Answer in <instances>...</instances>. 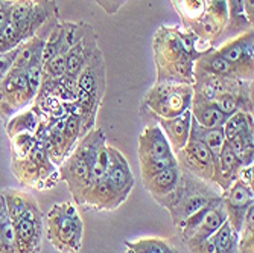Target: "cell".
<instances>
[{
    "label": "cell",
    "mask_w": 254,
    "mask_h": 253,
    "mask_svg": "<svg viewBox=\"0 0 254 253\" xmlns=\"http://www.w3.org/2000/svg\"><path fill=\"white\" fill-rule=\"evenodd\" d=\"M178 162H177V157L175 154L174 156H169V157H165V159H155V160H143L140 162V171H142V178H148L160 171L163 169H168V168H172V167H177Z\"/></svg>",
    "instance_id": "obj_27"
},
{
    "label": "cell",
    "mask_w": 254,
    "mask_h": 253,
    "mask_svg": "<svg viewBox=\"0 0 254 253\" xmlns=\"http://www.w3.org/2000/svg\"><path fill=\"white\" fill-rule=\"evenodd\" d=\"M41 127L40 114L37 110H28L25 113H18L6 122V133L9 137H14L18 133H32L37 134Z\"/></svg>",
    "instance_id": "obj_21"
},
{
    "label": "cell",
    "mask_w": 254,
    "mask_h": 253,
    "mask_svg": "<svg viewBox=\"0 0 254 253\" xmlns=\"http://www.w3.org/2000/svg\"><path fill=\"white\" fill-rule=\"evenodd\" d=\"M21 43H25V41L20 38L18 32L8 23V26L0 32V55H5L17 49Z\"/></svg>",
    "instance_id": "obj_28"
},
{
    "label": "cell",
    "mask_w": 254,
    "mask_h": 253,
    "mask_svg": "<svg viewBox=\"0 0 254 253\" xmlns=\"http://www.w3.org/2000/svg\"><path fill=\"white\" fill-rule=\"evenodd\" d=\"M98 49L96 43V34L93 28L88 26L87 23L82 25V32L78 38V41L72 46L70 51L67 52V61H65V75L63 78L76 80L79 72L82 71L84 64L90 58V55Z\"/></svg>",
    "instance_id": "obj_11"
},
{
    "label": "cell",
    "mask_w": 254,
    "mask_h": 253,
    "mask_svg": "<svg viewBox=\"0 0 254 253\" xmlns=\"http://www.w3.org/2000/svg\"><path fill=\"white\" fill-rule=\"evenodd\" d=\"M218 54L230 64L235 77L242 81H253V61L248 60L242 48V34L224 43L216 49Z\"/></svg>",
    "instance_id": "obj_14"
},
{
    "label": "cell",
    "mask_w": 254,
    "mask_h": 253,
    "mask_svg": "<svg viewBox=\"0 0 254 253\" xmlns=\"http://www.w3.org/2000/svg\"><path fill=\"white\" fill-rule=\"evenodd\" d=\"M107 147L102 130L95 128L78 144L75 150L68 154L58 168V180H64L72 192L76 204L84 206L85 194L88 189L90 172L102 148Z\"/></svg>",
    "instance_id": "obj_2"
},
{
    "label": "cell",
    "mask_w": 254,
    "mask_h": 253,
    "mask_svg": "<svg viewBox=\"0 0 254 253\" xmlns=\"http://www.w3.org/2000/svg\"><path fill=\"white\" fill-rule=\"evenodd\" d=\"M180 177H181V168L177 165V167L160 171L148 178H143V186L154 197V200L160 204L177 189L180 183Z\"/></svg>",
    "instance_id": "obj_16"
},
{
    "label": "cell",
    "mask_w": 254,
    "mask_h": 253,
    "mask_svg": "<svg viewBox=\"0 0 254 253\" xmlns=\"http://www.w3.org/2000/svg\"><path fill=\"white\" fill-rule=\"evenodd\" d=\"M244 11L247 20L253 25V17H254V0H244Z\"/></svg>",
    "instance_id": "obj_34"
},
{
    "label": "cell",
    "mask_w": 254,
    "mask_h": 253,
    "mask_svg": "<svg viewBox=\"0 0 254 253\" xmlns=\"http://www.w3.org/2000/svg\"><path fill=\"white\" fill-rule=\"evenodd\" d=\"M175 157L178 167L183 171L216 186L215 180L218 171V159L202 142L189 139L186 145L175 153Z\"/></svg>",
    "instance_id": "obj_6"
},
{
    "label": "cell",
    "mask_w": 254,
    "mask_h": 253,
    "mask_svg": "<svg viewBox=\"0 0 254 253\" xmlns=\"http://www.w3.org/2000/svg\"><path fill=\"white\" fill-rule=\"evenodd\" d=\"M18 48H20V46H18ZM18 48L8 52V54H5V55H0V81H2L8 75V72L12 69L14 61H15L17 54H18Z\"/></svg>",
    "instance_id": "obj_31"
},
{
    "label": "cell",
    "mask_w": 254,
    "mask_h": 253,
    "mask_svg": "<svg viewBox=\"0 0 254 253\" xmlns=\"http://www.w3.org/2000/svg\"><path fill=\"white\" fill-rule=\"evenodd\" d=\"M238 238H239V234L236 231H233L232 224L225 221L213 234V241H215L218 253H236L238 252Z\"/></svg>",
    "instance_id": "obj_24"
},
{
    "label": "cell",
    "mask_w": 254,
    "mask_h": 253,
    "mask_svg": "<svg viewBox=\"0 0 254 253\" xmlns=\"http://www.w3.org/2000/svg\"><path fill=\"white\" fill-rule=\"evenodd\" d=\"M34 2H35V0H34Z\"/></svg>",
    "instance_id": "obj_36"
},
{
    "label": "cell",
    "mask_w": 254,
    "mask_h": 253,
    "mask_svg": "<svg viewBox=\"0 0 254 253\" xmlns=\"http://www.w3.org/2000/svg\"><path fill=\"white\" fill-rule=\"evenodd\" d=\"M221 197L225 206L227 221L232 224L233 231L239 234L245 212L248 206L253 204V188L238 178L228 189L221 192Z\"/></svg>",
    "instance_id": "obj_10"
},
{
    "label": "cell",
    "mask_w": 254,
    "mask_h": 253,
    "mask_svg": "<svg viewBox=\"0 0 254 253\" xmlns=\"http://www.w3.org/2000/svg\"><path fill=\"white\" fill-rule=\"evenodd\" d=\"M105 61L99 48L90 55L82 71L76 78V88L81 93L93 96L98 101H102L105 93L107 80H105Z\"/></svg>",
    "instance_id": "obj_9"
},
{
    "label": "cell",
    "mask_w": 254,
    "mask_h": 253,
    "mask_svg": "<svg viewBox=\"0 0 254 253\" xmlns=\"http://www.w3.org/2000/svg\"><path fill=\"white\" fill-rule=\"evenodd\" d=\"M190 122H192V113L190 108L186 110L183 114L172 119H157L155 124L165 133L166 139L174 151H180L189 141V133H190Z\"/></svg>",
    "instance_id": "obj_15"
},
{
    "label": "cell",
    "mask_w": 254,
    "mask_h": 253,
    "mask_svg": "<svg viewBox=\"0 0 254 253\" xmlns=\"http://www.w3.org/2000/svg\"><path fill=\"white\" fill-rule=\"evenodd\" d=\"M253 234H254V203L248 206V209L245 212L244 223L239 231L236 253H253V244H254Z\"/></svg>",
    "instance_id": "obj_25"
},
{
    "label": "cell",
    "mask_w": 254,
    "mask_h": 253,
    "mask_svg": "<svg viewBox=\"0 0 254 253\" xmlns=\"http://www.w3.org/2000/svg\"><path fill=\"white\" fill-rule=\"evenodd\" d=\"M34 99L35 96L29 90L25 71L12 67L0 81V118L8 122L18 110Z\"/></svg>",
    "instance_id": "obj_7"
},
{
    "label": "cell",
    "mask_w": 254,
    "mask_h": 253,
    "mask_svg": "<svg viewBox=\"0 0 254 253\" xmlns=\"http://www.w3.org/2000/svg\"><path fill=\"white\" fill-rule=\"evenodd\" d=\"M127 0H96V3L108 14H116Z\"/></svg>",
    "instance_id": "obj_32"
},
{
    "label": "cell",
    "mask_w": 254,
    "mask_h": 253,
    "mask_svg": "<svg viewBox=\"0 0 254 253\" xmlns=\"http://www.w3.org/2000/svg\"><path fill=\"white\" fill-rule=\"evenodd\" d=\"M219 195L221 191L218 188H212L207 185V181L181 169L177 189L160 204L171 212L174 226L178 231L180 226L190 215L202 209L205 204H209Z\"/></svg>",
    "instance_id": "obj_3"
},
{
    "label": "cell",
    "mask_w": 254,
    "mask_h": 253,
    "mask_svg": "<svg viewBox=\"0 0 254 253\" xmlns=\"http://www.w3.org/2000/svg\"><path fill=\"white\" fill-rule=\"evenodd\" d=\"M225 221H227V212H225V206L221 197V200L207 212V215L204 217L201 224L196 227V231L192 234V237L184 243H198V241H202L205 238L212 237Z\"/></svg>",
    "instance_id": "obj_18"
},
{
    "label": "cell",
    "mask_w": 254,
    "mask_h": 253,
    "mask_svg": "<svg viewBox=\"0 0 254 253\" xmlns=\"http://www.w3.org/2000/svg\"><path fill=\"white\" fill-rule=\"evenodd\" d=\"M127 253H180L169 241L161 238H143L134 243H125Z\"/></svg>",
    "instance_id": "obj_22"
},
{
    "label": "cell",
    "mask_w": 254,
    "mask_h": 253,
    "mask_svg": "<svg viewBox=\"0 0 254 253\" xmlns=\"http://www.w3.org/2000/svg\"><path fill=\"white\" fill-rule=\"evenodd\" d=\"M193 85L181 83H157L143 99L140 114L149 113L155 124L157 119H172L190 108Z\"/></svg>",
    "instance_id": "obj_5"
},
{
    "label": "cell",
    "mask_w": 254,
    "mask_h": 253,
    "mask_svg": "<svg viewBox=\"0 0 254 253\" xmlns=\"http://www.w3.org/2000/svg\"><path fill=\"white\" fill-rule=\"evenodd\" d=\"M157 83L195 84V61L201 55L199 38L183 26H160L154 35Z\"/></svg>",
    "instance_id": "obj_1"
},
{
    "label": "cell",
    "mask_w": 254,
    "mask_h": 253,
    "mask_svg": "<svg viewBox=\"0 0 254 253\" xmlns=\"http://www.w3.org/2000/svg\"><path fill=\"white\" fill-rule=\"evenodd\" d=\"M174 156V151L166 139L165 133L157 124L145 127L143 133L138 137V160H155Z\"/></svg>",
    "instance_id": "obj_13"
},
{
    "label": "cell",
    "mask_w": 254,
    "mask_h": 253,
    "mask_svg": "<svg viewBox=\"0 0 254 253\" xmlns=\"http://www.w3.org/2000/svg\"><path fill=\"white\" fill-rule=\"evenodd\" d=\"M9 2H12V3H14V2H15V0H9Z\"/></svg>",
    "instance_id": "obj_35"
},
{
    "label": "cell",
    "mask_w": 254,
    "mask_h": 253,
    "mask_svg": "<svg viewBox=\"0 0 254 253\" xmlns=\"http://www.w3.org/2000/svg\"><path fill=\"white\" fill-rule=\"evenodd\" d=\"M0 253H15V234L12 221L0 226Z\"/></svg>",
    "instance_id": "obj_29"
},
{
    "label": "cell",
    "mask_w": 254,
    "mask_h": 253,
    "mask_svg": "<svg viewBox=\"0 0 254 253\" xmlns=\"http://www.w3.org/2000/svg\"><path fill=\"white\" fill-rule=\"evenodd\" d=\"M190 113L192 118L202 128H218L222 127L227 121V116L216 107L215 102L204 99L202 96L195 93V91L190 102Z\"/></svg>",
    "instance_id": "obj_17"
},
{
    "label": "cell",
    "mask_w": 254,
    "mask_h": 253,
    "mask_svg": "<svg viewBox=\"0 0 254 253\" xmlns=\"http://www.w3.org/2000/svg\"><path fill=\"white\" fill-rule=\"evenodd\" d=\"M189 139H195L202 142L207 148L212 151V154L218 159L219 153L225 144V137H224V130L222 127L218 128H202L193 118L190 122V133H189Z\"/></svg>",
    "instance_id": "obj_19"
},
{
    "label": "cell",
    "mask_w": 254,
    "mask_h": 253,
    "mask_svg": "<svg viewBox=\"0 0 254 253\" xmlns=\"http://www.w3.org/2000/svg\"><path fill=\"white\" fill-rule=\"evenodd\" d=\"M46 237L61 253H78L82 247L84 224L70 201L52 206L46 214Z\"/></svg>",
    "instance_id": "obj_4"
},
{
    "label": "cell",
    "mask_w": 254,
    "mask_h": 253,
    "mask_svg": "<svg viewBox=\"0 0 254 253\" xmlns=\"http://www.w3.org/2000/svg\"><path fill=\"white\" fill-rule=\"evenodd\" d=\"M186 246L189 247L192 253H218L215 241H213V235L198 243H186Z\"/></svg>",
    "instance_id": "obj_30"
},
{
    "label": "cell",
    "mask_w": 254,
    "mask_h": 253,
    "mask_svg": "<svg viewBox=\"0 0 254 253\" xmlns=\"http://www.w3.org/2000/svg\"><path fill=\"white\" fill-rule=\"evenodd\" d=\"M15 234V253H40L44 237V218L28 220L18 218L12 221Z\"/></svg>",
    "instance_id": "obj_12"
},
{
    "label": "cell",
    "mask_w": 254,
    "mask_h": 253,
    "mask_svg": "<svg viewBox=\"0 0 254 253\" xmlns=\"http://www.w3.org/2000/svg\"><path fill=\"white\" fill-rule=\"evenodd\" d=\"M61 41H63V25H61V21H58L44 41V48H43V54H41L43 67L61 51Z\"/></svg>",
    "instance_id": "obj_26"
},
{
    "label": "cell",
    "mask_w": 254,
    "mask_h": 253,
    "mask_svg": "<svg viewBox=\"0 0 254 253\" xmlns=\"http://www.w3.org/2000/svg\"><path fill=\"white\" fill-rule=\"evenodd\" d=\"M9 221H11V218H9V214H8L6 200H5L3 192H0V226L5 224V223H9Z\"/></svg>",
    "instance_id": "obj_33"
},
{
    "label": "cell",
    "mask_w": 254,
    "mask_h": 253,
    "mask_svg": "<svg viewBox=\"0 0 254 253\" xmlns=\"http://www.w3.org/2000/svg\"><path fill=\"white\" fill-rule=\"evenodd\" d=\"M172 3L181 17L184 29H192L202 18L207 8V0H172Z\"/></svg>",
    "instance_id": "obj_20"
},
{
    "label": "cell",
    "mask_w": 254,
    "mask_h": 253,
    "mask_svg": "<svg viewBox=\"0 0 254 253\" xmlns=\"http://www.w3.org/2000/svg\"><path fill=\"white\" fill-rule=\"evenodd\" d=\"M108 151V167H107V183L110 194L119 206L128 198L134 188V175L127 162L125 156L113 147H107Z\"/></svg>",
    "instance_id": "obj_8"
},
{
    "label": "cell",
    "mask_w": 254,
    "mask_h": 253,
    "mask_svg": "<svg viewBox=\"0 0 254 253\" xmlns=\"http://www.w3.org/2000/svg\"><path fill=\"white\" fill-rule=\"evenodd\" d=\"M2 192H3L5 200H6L8 214H9L11 221H17L18 218L23 217V214H25L29 201L32 200V195H29L26 192H21V191H17V189H11V188L3 189Z\"/></svg>",
    "instance_id": "obj_23"
}]
</instances>
